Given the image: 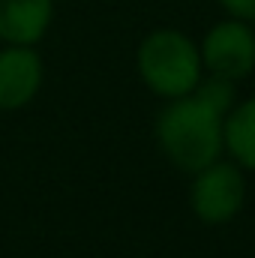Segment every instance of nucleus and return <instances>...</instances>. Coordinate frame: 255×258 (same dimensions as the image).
Returning <instances> with one entry per match:
<instances>
[{
    "label": "nucleus",
    "instance_id": "1",
    "mask_svg": "<svg viewBox=\"0 0 255 258\" xmlns=\"http://www.w3.org/2000/svg\"><path fill=\"white\" fill-rule=\"evenodd\" d=\"M237 102V84L204 75L201 84L177 99H165L156 117V141L162 156L180 168L198 171L225 153V114Z\"/></svg>",
    "mask_w": 255,
    "mask_h": 258
},
{
    "label": "nucleus",
    "instance_id": "2",
    "mask_svg": "<svg viewBox=\"0 0 255 258\" xmlns=\"http://www.w3.org/2000/svg\"><path fill=\"white\" fill-rule=\"evenodd\" d=\"M135 72L141 84L159 99H177L192 93L207 75L198 42L177 27L150 30L135 48Z\"/></svg>",
    "mask_w": 255,
    "mask_h": 258
},
{
    "label": "nucleus",
    "instance_id": "3",
    "mask_svg": "<svg viewBox=\"0 0 255 258\" xmlns=\"http://www.w3.org/2000/svg\"><path fill=\"white\" fill-rule=\"evenodd\" d=\"M246 201V171L234 159H213L192 171L189 210L204 225H228Z\"/></svg>",
    "mask_w": 255,
    "mask_h": 258
},
{
    "label": "nucleus",
    "instance_id": "4",
    "mask_svg": "<svg viewBox=\"0 0 255 258\" xmlns=\"http://www.w3.org/2000/svg\"><path fill=\"white\" fill-rule=\"evenodd\" d=\"M201 63L207 75L243 81L255 72V30L252 21L243 18H222L207 27V33L198 42Z\"/></svg>",
    "mask_w": 255,
    "mask_h": 258
},
{
    "label": "nucleus",
    "instance_id": "5",
    "mask_svg": "<svg viewBox=\"0 0 255 258\" xmlns=\"http://www.w3.org/2000/svg\"><path fill=\"white\" fill-rule=\"evenodd\" d=\"M45 81V63L36 45L0 48V111L27 108Z\"/></svg>",
    "mask_w": 255,
    "mask_h": 258
},
{
    "label": "nucleus",
    "instance_id": "6",
    "mask_svg": "<svg viewBox=\"0 0 255 258\" xmlns=\"http://www.w3.org/2000/svg\"><path fill=\"white\" fill-rule=\"evenodd\" d=\"M54 21V0H0V42L39 45Z\"/></svg>",
    "mask_w": 255,
    "mask_h": 258
},
{
    "label": "nucleus",
    "instance_id": "7",
    "mask_svg": "<svg viewBox=\"0 0 255 258\" xmlns=\"http://www.w3.org/2000/svg\"><path fill=\"white\" fill-rule=\"evenodd\" d=\"M225 153L243 171H255V96L234 102L225 114Z\"/></svg>",
    "mask_w": 255,
    "mask_h": 258
},
{
    "label": "nucleus",
    "instance_id": "8",
    "mask_svg": "<svg viewBox=\"0 0 255 258\" xmlns=\"http://www.w3.org/2000/svg\"><path fill=\"white\" fill-rule=\"evenodd\" d=\"M219 6H222L225 15H231V18L255 21V0H219Z\"/></svg>",
    "mask_w": 255,
    "mask_h": 258
}]
</instances>
